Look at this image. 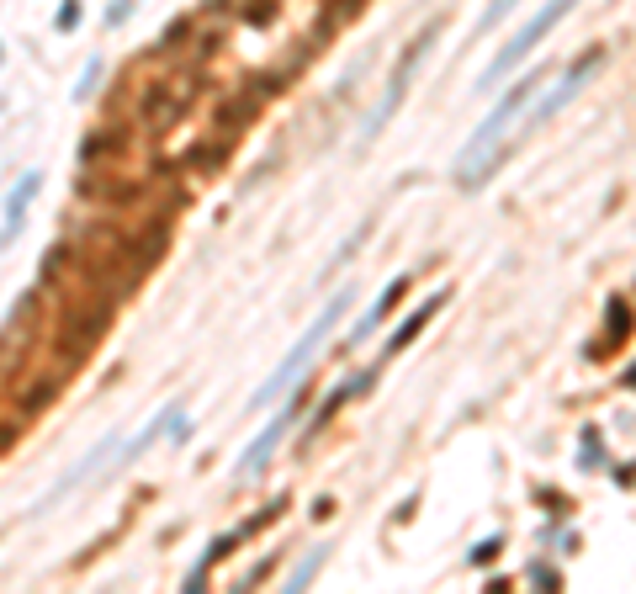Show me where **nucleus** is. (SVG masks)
<instances>
[{"instance_id": "f257e3e1", "label": "nucleus", "mask_w": 636, "mask_h": 594, "mask_svg": "<svg viewBox=\"0 0 636 594\" xmlns=\"http://www.w3.org/2000/svg\"><path fill=\"white\" fill-rule=\"evenodd\" d=\"M350 292H356V287H340V292H334V297L324 303V313H318V319L308 324V335H303V340H297V345H292V351L281 356V366H276V372H271V377H265V382L255 388V398H249V409H265V404H276V398H287V393H292V388L303 382V372H308V361H313V356L324 351V340H329V335H334V324L345 319V308H350Z\"/></svg>"}, {"instance_id": "f03ea898", "label": "nucleus", "mask_w": 636, "mask_h": 594, "mask_svg": "<svg viewBox=\"0 0 636 594\" xmlns=\"http://www.w3.org/2000/svg\"><path fill=\"white\" fill-rule=\"evenodd\" d=\"M573 5H579V0H547V5H541V11H536V16H531V21L510 37V42H504V48H499V58L483 69L478 96H488V90H494V85H499V80H504V74H510V69H515V64H520V58H525V53H531V48H536V42H541V37H547V32H552V27L573 11Z\"/></svg>"}, {"instance_id": "7ed1b4c3", "label": "nucleus", "mask_w": 636, "mask_h": 594, "mask_svg": "<svg viewBox=\"0 0 636 594\" xmlns=\"http://www.w3.org/2000/svg\"><path fill=\"white\" fill-rule=\"evenodd\" d=\"M541 85H547V69H531V74H520V85H515V90H504V96H499V106L488 112V122H483V127H478V133L467 138V149H462V159H456V165H467L472 154L494 149V143L504 138V127L515 122V112H520V106H525V101H531V96H536Z\"/></svg>"}, {"instance_id": "20e7f679", "label": "nucleus", "mask_w": 636, "mask_h": 594, "mask_svg": "<svg viewBox=\"0 0 636 594\" xmlns=\"http://www.w3.org/2000/svg\"><path fill=\"white\" fill-rule=\"evenodd\" d=\"M297 409H303V393H292V398H287V409H281V414H276V420H271V425H265V430L249 441V446H244V457H239V467H234V483H255V478L271 467L276 446L292 436V420H297Z\"/></svg>"}, {"instance_id": "39448f33", "label": "nucleus", "mask_w": 636, "mask_h": 594, "mask_svg": "<svg viewBox=\"0 0 636 594\" xmlns=\"http://www.w3.org/2000/svg\"><path fill=\"white\" fill-rule=\"evenodd\" d=\"M600 64H605V48H589V53H579V58L568 64V74H563V80H557V85H552V90H547V96L531 106V117H525V122L536 127V122H547L552 112H563V106H568V101H573V96L589 85V74H600Z\"/></svg>"}, {"instance_id": "423d86ee", "label": "nucleus", "mask_w": 636, "mask_h": 594, "mask_svg": "<svg viewBox=\"0 0 636 594\" xmlns=\"http://www.w3.org/2000/svg\"><path fill=\"white\" fill-rule=\"evenodd\" d=\"M42 191V170H27L11 191H5V223H0V255L16 244V234H21V223H27V207H32V197Z\"/></svg>"}, {"instance_id": "0eeeda50", "label": "nucleus", "mask_w": 636, "mask_h": 594, "mask_svg": "<svg viewBox=\"0 0 636 594\" xmlns=\"http://www.w3.org/2000/svg\"><path fill=\"white\" fill-rule=\"evenodd\" d=\"M165 436H186V409H180V404H165V409H159V420H154V425H143V430L122 446V457H117V462H138V457H143L154 441H165Z\"/></svg>"}, {"instance_id": "6e6552de", "label": "nucleus", "mask_w": 636, "mask_h": 594, "mask_svg": "<svg viewBox=\"0 0 636 594\" xmlns=\"http://www.w3.org/2000/svg\"><path fill=\"white\" fill-rule=\"evenodd\" d=\"M446 303H451V292H435V297H425V303H419V308H414V313H409V319L393 329V335H387V345H382V351H387V356H403V351H409V345L425 335V324H430V319H435Z\"/></svg>"}, {"instance_id": "1a4fd4ad", "label": "nucleus", "mask_w": 636, "mask_h": 594, "mask_svg": "<svg viewBox=\"0 0 636 594\" xmlns=\"http://www.w3.org/2000/svg\"><path fill=\"white\" fill-rule=\"evenodd\" d=\"M403 292H409V271H403V276H393V282H387V287L377 292V303H372V308L361 313V324H356V329L345 335V345H361V340H366V335H372V329H377V324H382V319H387V313L398 308V303H403Z\"/></svg>"}, {"instance_id": "9d476101", "label": "nucleus", "mask_w": 636, "mask_h": 594, "mask_svg": "<svg viewBox=\"0 0 636 594\" xmlns=\"http://www.w3.org/2000/svg\"><path fill=\"white\" fill-rule=\"evenodd\" d=\"M234 547H239V531H223V536H212V542H207V552L196 558V568L186 574V584H180V590H186V594L207 590V574H212V568H218V563H223V558H228Z\"/></svg>"}, {"instance_id": "9b49d317", "label": "nucleus", "mask_w": 636, "mask_h": 594, "mask_svg": "<svg viewBox=\"0 0 636 594\" xmlns=\"http://www.w3.org/2000/svg\"><path fill=\"white\" fill-rule=\"evenodd\" d=\"M127 143V127H101V133H90L85 143H80V165H96V159H111L117 149Z\"/></svg>"}, {"instance_id": "f8f14e48", "label": "nucleus", "mask_w": 636, "mask_h": 594, "mask_svg": "<svg viewBox=\"0 0 636 594\" xmlns=\"http://www.w3.org/2000/svg\"><path fill=\"white\" fill-rule=\"evenodd\" d=\"M605 340H610V345H626V340H632V297H626V292H616V297L605 303Z\"/></svg>"}, {"instance_id": "ddd939ff", "label": "nucleus", "mask_w": 636, "mask_h": 594, "mask_svg": "<svg viewBox=\"0 0 636 594\" xmlns=\"http://www.w3.org/2000/svg\"><path fill=\"white\" fill-rule=\"evenodd\" d=\"M324 563H329V547H313V552H308V558H303V563L292 568V579H287V594L308 590V584L318 579V568H324Z\"/></svg>"}, {"instance_id": "4468645a", "label": "nucleus", "mask_w": 636, "mask_h": 594, "mask_svg": "<svg viewBox=\"0 0 636 594\" xmlns=\"http://www.w3.org/2000/svg\"><path fill=\"white\" fill-rule=\"evenodd\" d=\"M281 515H287V499H276V505H265L260 515H249V521L239 526V542H244V536H255V531H265V526H271V521H281Z\"/></svg>"}, {"instance_id": "2eb2a0df", "label": "nucleus", "mask_w": 636, "mask_h": 594, "mask_svg": "<svg viewBox=\"0 0 636 594\" xmlns=\"http://www.w3.org/2000/svg\"><path fill=\"white\" fill-rule=\"evenodd\" d=\"M579 467H584V473L605 467V451H600V430H594V425H584V457H579Z\"/></svg>"}, {"instance_id": "dca6fc26", "label": "nucleus", "mask_w": 636, "mask_h": 594, "mask_svg": "<svg viewBox=\"0 0 636 594\" xmlns=\"http://www.w3.org/2000/svg\"><path fill=\"white\" fill-rule=\"evenodd\" d=\"M499 552H504V536H488V542H478V547L467 552V563H472V568H488Z\"/></svg>"}, {"instance_id": "f3484780", "label": "nucleus", "mask_w": 636, "mask_h": 594, "mask_svg": "<svg viewBox=\"0 0 636 594\" xmlns=\"http://www.w3.org/2000/svg\"><path fill=\"white\" fill-rule=\"evenodd\" d=\"M366 234H372V223H361V228H356V234H350V239H345V250H340V255H334V266H329V271H340V266H350V260H356V250H361V244H366Z\"/></svg>"}, {"instance_id": "a211bd4d", "label": "nucleus", "mask_w": 636, "mask_h": 594, "mask_svg": "<svg viewBox=\"0 0 636 594\" xmlns=\"http://www.w3.org/2000/svg\"><path fill=\"white\" fill-rule=\"evenodd\" d=\"M96 80H101V58L85 64V74H80V85H74V101H90V96H96Z\"/></svg>"}, {"instance_id": "6ab92c4d", "label": "nucleus", "mask_w": 636, "mask_h": 594, "mask_svg": "<svg viewBox=\"0 0 636 594\" xmlns=\"http://www.w3.org/2000/svg\"><path fill=\"white\" fill-rule=\"evenodd\" d=\"M80 16H85V11H80V0H64V5L53 11V27H58V32H74V27H80Z\"/></svg>"}, {"instance_id": "aec40b11", "label": "nucleus", "mask_w": 636, "mask_h": 594, "mask_svg": "<svg viewBox=\"0 0 636 594\" xmlns=\"http://www.w3.org/2000/svg\"><path fill=\"white\" fill-rule=\"evenodd\" d=\"M515 5H520V0H494V5L483 11V21H478V32H494V27H499V21H504V16H510Z\"/></svg>"}, {"instance_id": "412c9836", "label": "nucleus", "mask_w": 636, "mask_h": 594, "mask_svg": "<svg viewBox=\"0 0 636 594\" xmlns=\"http://www.w3.org/2000/svg\"><path fill=\"white\" fill-rule=\"evenodd\" d=\"M531 584H541V590H563V574H557L552 563H531Z\"/></svg>"}, {"instance_id": "4be33fe9", "label": "nucleus", "mask_w": 636, "mask_h": 594, "mask_svg": "<svg viewBox=\"0 0 636 594\" xmlns=\"http://www.w3.org/2000/svg\"><path fill=\"white\" fill-rule=\"evenodd\" d=\"M271 574H276V558H260V563H255V568L244 574V584H239V590H255V584H265Z\"/></svg>"}, {"instance_id": "5701e85b", "label": "nucleus", "mask_w": 636, "mask_h": 594, "mask_svg": "<svg viewBox=\"0 0 636 594\" xmlns=\"http://www.w3.org/2000/svg\"><path fill=\"white\" fill-rule=\"evenodd\" d=\"M186 32H191V21H186V16H175V21L165 27V37H159V48H175V42H186Z\"/></svg>"}, {"instance_id": "b1692460", "label": "nucleus", "mask_w": 636, "mask_h": 594, "mask_svg": "<svg viewBox=\"0 0 636 594\" xmlns=\"http://www.w3.org/2000/svg\"><path fill=\"white\" fill-rule=\"evenodd\" d=\"M133 5H138V0H117V5L106 11V27H122V21L133 16Z\"/></svg>"}, {"instance_id": "393cba45", "label": "nucleus", "mask_w": 636, "mask_h": 594, "mask_svg": "<svg viewBox=\"0 0 636 594\" xmlns=\"http://www.w3.org/2000/svg\"><path fill=\"white\" fill-rule=\"evenodd\" d=\"M541 499H547V510H552V515H563V510H568V499H563V494H552V489H547Z\"/></svg>"}, {"instance_id": "a878e982", "label": "nucleus", "mask_w": 636, "mask_h": 594, "mask_svg": "<svg viewBox=\"0 0 636 594\" xmlns=\"http://www.w3.org/2000/svg\"><path fill=\"white\" fill-rule=\"evenodd\" d=\"M0 58H5V48H0Z\"/></svg>"}, {"instance_id": "bb28decb", "label": "nucleus", "mask_w": 636, "mask_h": 594, "mask_svg": "<svg viewBox=\"0 0 636 594\" xmlns=\"http://www.w3.org/2000/svg\"><path fill=\"white\" fill-rule=\"evenodd\" d=\"M0 106H5V101H0Z\"/></svg>"}]
</instances>
